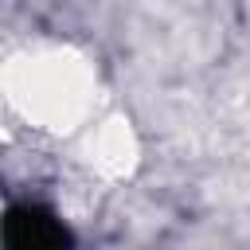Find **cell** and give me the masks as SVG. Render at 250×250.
I'll return each mask as SVG.
<instances>
[{"instance_id": "1", "label": "cell", "mask_w": 250, "mask_h": 250, "mask_svg": "<svg viewBox=\"0 0 250 250\" xmlns=\"http://www.w3.org/2000/svg\"><path fill=\"white\" fill-rule=\"evenodd\" d=\"M0 238L12 250H51V246H70V230L43 207H12L0 223Z\"/></svg>"}]
</instances>
